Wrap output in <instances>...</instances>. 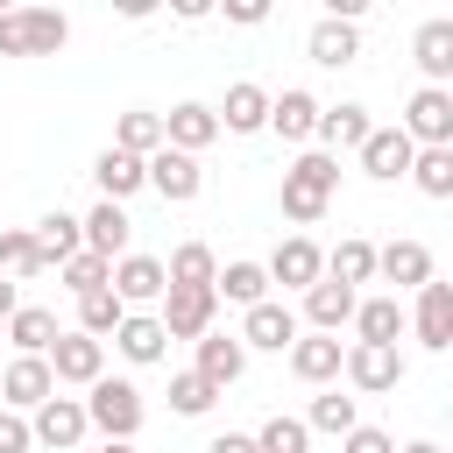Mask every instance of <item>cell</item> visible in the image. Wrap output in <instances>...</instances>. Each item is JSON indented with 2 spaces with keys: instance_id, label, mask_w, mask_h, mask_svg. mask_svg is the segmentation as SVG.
I'll return each instance as SVG.
<instances>
[{
  "instance_id": "13",
  "label": "cell",
  "mask_w": 453,
  "mask_h": 453,
  "mask_svg": "<svg viewBox=\"0 0 453 453\" xmlns=\"http://www.w3.org/2000/svg\"><path fill=\"white\" fill-rule=\"evenodd\" d=\"M368 134H375V120H368V106H361V99L319 106V127H311V142H319L326 156H347V149H361Z\"/></svg>"
},
{
  "instance_id": "24",
  "label": "cell",
  "mask_w": 453,
  "mask_h": 453,
  "mask_svg": "<svg viewBox=\"0 0 453 453\" xmlns=\"http://www.w3.org/2000/svg\"><path fill=\"white\" fill-rule=\"evenodd\" d=\"M28 234H35V262H42V269H64V262L85 248V226H78L71 212H42Z\"/></svg>"
},
{
  "instance_id": "15",
  "label": "cell",
  "mask_w": 453,
  "mask_h": 453,
  "mask_svg": "<svg viewBox=\"0 0 453 453\" xmlns=\"http://www.w3.org/2000/svg\"><path fill=\"white\" fill-rule=\"evenodd\" d=\"M340 333H297L290 340V375L297 382H311V389H326V382H340Z\"/></svg>"
},
{
  "instance_id": "28",
  "label": "cell",
  "mask_w": 453,
  "mask_h": 453,
  "mask_svg": "<svg viewBox=\"0 0 453 453\" xmlns=\"http://www.w3.org/2000/svg\"><path fill=\"white\" fill-rule=\"evenodd\" d=\"M354 333H361V347H396L403 340V304L396 297H361L354 304Z\"/></svg>"
},
{
  "instance_id": "18",
  "label": "cell",
  "mask_w": 453,
  "mask_h": 453,
  "mask_svg": "<svg viewBox=\"0 0 453 453\" xmlns=\"http://www.w3.org/2000/svg\"><path fill=\"white\" fill-rule=\"evenodd\" d=\"M106 290L134 311V304H156L170 283H163V262H156V255H134V248H127V255L113 262V283H106Z\"/></svg>"
},
{
  "instance_id": "41",
  "label": "cell",
  "mask_w": 453,
  "mask_h": 453,
  "mask_svg": "<svg viewBox=\"0 0 453 453\" xmlns=\"http://www.w3.org/2000/svg\"><path fill=\"white\" fill-rule=\"evenodd\" d=\"M57 276H64V290H71V297H92V290H106V283H113V262H99L92 248H78Z\"/></svg>"
},
{
  "instance_id": "1",
  "label": "cell",
  "mask_w": 453,
  "mask_h": 453,
  "mask_svg": "<svg viewBox=\"0 0 453 453\" xmlns=\"http://www.w3.org/2000/svg\"><path fill=\"white\" fill-rule=\"evenodd\" d=\"M78 403H85V425H92L99 439H134L142 418H149V403H142V389H134L127 375H99Z\"/></svg>"
},
{
  "instance_id": "25",
  "label": "cell",
  "mask_w": 453,
  "mask_h": 453,
  "mask_svg": "<svg viewBox=\"0 0 453 453\" xmlns=\"http://www.w3.org/2000/svg\"><path fill=\"white\" fill-rule=\"evenodd\" d=\"M304 50H311V64H326V71H340V64H354L361 57V28L354 21H311V35H304Z\"/></svg>"
},
{
  "instance_id": "37",
  "label": "cell",
  "mask_w": 453,
  "mask_h": 453,
  "mask_svg": "<svg viewBox=\"0 0 453 453\" xmlns=\"http://www.w3.org/2000/svg\"><path fill=\"white\" fill-rule=\"evenodd\" d=\"M120 319H127V304H120L113 290H92V297H78V333H85V340H99V347H106Z\"/></svg>"
},
{
  "instance_id": "38",
  "label": "cell",
  "mask_w": 453,
  "mask_h": 453,
  "mask_svg": "<svg viewBox=\"0 0 453 453\" xmlns=\"http://www.w3.org/2000/svg\"><path fill=\"white\" fill-rule=\"evenodd\" d=\"M0 276H7V283L42 276V262H35V234H28V226H0Z\"/></svg>"
},
{
  "instance_id": "45",
  "label": "cell",
  "mask_w": 453,
  "mask_h": 453,
  "mask_svg": "<svg viewBox=\"0 0 453 453\" xmlns=\"http://www.w3.org/2000/svg\"><path fill=\"white\" fill-rule=\"evenodd\" d=\"M226 21H241V28H262V21H269V0H226Z\"/></svg>"
},
{
  "instance_id": "4",
  "label": "cell",
  "mask_w": 453,
  "mask_h": 453,
  "mask_svg": "<svg viewBox=\"0 0 453 453\" xmlns=\"http://www.w3.org/2000/svg\"><path fill=\"white\" fill-rule=\"evenodd\" d=\"M212 319H219V297H212V290H184V283H170V290L156 297V326H163V340H205Z\"/></svg>"
},
{
  "instance_id": "14",
  "label": "cell",
  "mask_w": 453,
  "mask_h": 453,
  "mask_svg": "<svg viewBox=\"0 0 453 453\" xmlns=\"http://www.w3.org/2000/svg\"><path fill=\"white\" fill-rule=\"evenodd\" d=\"M212 142H219V120H212V106H205V99H177V106L163 113V149L198 156V149H212Z\"/></svg>"
},
{
  "instance_id": "12",
  "label": "cell",
  "mask_w": 453,
  "mask_h": 453,
  "mask_svg": "<svg viewBox=\"0 0 453 453\" xmlns=\"http://www.w3.org/2000/svg\"><path fill=\"white\" fill-rule=\"evenodd\" d=\"M42 361H50V375H57V382H78V389H92V382L106 375V347H99V340H85V333H57Z\"/></svg>"
},
{
  "instance_id": "46",
  "label": "cell",
  "mask_w": 453,
  "mask_h": 453,
  "mask_svg": "<svg viewBox=\"0 0 453 453\" xmlns=\"http://www.w3.org/2000/svg\"><path fill=\"white\" fill-rule=\"evenodd\" d=\"M205 453H255V439H248V432H219Z\"/></svg>"
},
{
  "instance_id": "23",
  "label": "cell",
  "mask_w": 453,
  "mask_h": 453,
  "mask_svg": "<svg viewBox=\"0 0 453 453\" xmlns=\"http://www.w3.org/2000/svg\"><path fill=\"white\" fill-rule=\"evenodd\" d=\"M269 127H276L283 142H311V127H319V99H311L304 85L269 92Z\"/></svg>"
},
{
  "instance_id": "29",
  "label": "cell",
  "mask_w": 453,
  "mask_h": 453,
  "mask_svg": "<svg viewBox=\"0 0 453 453\" xmlns=\"http://www.w3.org/2000/svg\"><path fill=\"white\" fill-rule=\"evenodd\" d=\"M113 347H120V354H127L134 368H149V361H163V347H170V340H163L156 311H127V319L113 326Z\"/></svg>"
},
{
  "instance_id": "43",
  "label": "cell",
  "mask_w": 453,
  "mask_h": 453,
  "mask_svg": "<svg viewBox=\"0 0 453 453\" xmlns=\"http://www.w3.org/2000/svg\"><path fill=\"white\" fill-rule=\"evenodd\" d=\"M340 453H396V439H389L382 425H354V432L340 439Z\"/></svg>"
},
{
  "instance_id": "33",
  "label": "cell",
  "mask_w": 453,
  "mask_h": 453,
  "mask_svg": "<svg viewBox=\"0 0 453 453\" xmlns=\"http://www.w3.org/2000/svg\"><path fill=\"white\" fill-rule=\"evenodd\" d=\"M212 297H226V304H262L269 297V276H262V262H226L219 276H212Z\"/></svg>"
},
{
  "instance_id": "8",
  "label": "cell",
  "mask_w": 453,
  "mask_h": 453,
  "mask_svg": "<svg viewBox=\"0 0 453 453\" xmlns=\"http://www.w3.org/2000/svg\"><path fill=\"white\" fill-rule=\"evenodd\" d=\"M403 326L418 333V347L446 354V347H453V283H439V276H432V283L418 290V304L403 311Z\"/></svg>"
},
{
  "instance_id": "40",
  "label": "cell",
  "mask_w": 453,
  "mask_h": 453,
  "mask_svg": "<svg viewBox=\"0 0 453 453\" xmlns=\"http://www.w3.org/2000/svg\"><path fill=\"white\" fill-rule=\"evenodd\" d=\"M255 439V453H311V432H304V418H262V432H248Z\"/></svg>"
},
{
  "instance_id": "11",
  "label": "cell",
  "mask_w": 453,
  "mask_h": 453,
  "mask_svg": "<svg viewBox=\"0 0 453 453\" xmlns=\"http://www.w3.org/2000/svg\"><path fill=\"white\" fill-rule=\"evenodd\" d=\"M234 340H241V347H262V354H290V340H297V311H290L283 297H262V304H248V319H241Z\"/></svg>"
},
{
  "instance_id": "44",
  "label": "cell",
  "mask_w": 453,
  "mask_h": 453,
  "mask_svg": "<svg viewBox=\"0 0 453 453\" xmlns=\"http://www.w3.org/2000/svg\"><path fill=\"white\" fill-rule=\"evenodd\" d=\"M35 439H28V418L21 411H0V453H28Z\"/></svg>"
},
{
  "instance_id": "16",
  "label": "cell",
  "mask_w": 453,
  "mask_h": 453,
  "mask_svg": "<svg viewBox=\"0 0 453 453\" xmlns=\"http://www.w3.org/2000/svg\"><path fill=\"white\" fill-rule=\"evenodd\" d=\"M212 120H219V134H262V127H269V92H262L255 78H241V85H226V99L212 106Z\"/></svg>"
},
{
  "instance_id": "6",
  "label": "cell",
  "mask_w": 453,
  "mask_h": 453,
  "mask_svg": "<svg viewBox=\"0 0 453 453\" xmlns=\"http://www.w3.org/2000/svg\"><path fill=\"white\" fill-rule=\"evenodd\" d=\"M57 396V375H50V361L42 354H14L7 368H0V411H35V403H50Z\"/></svg>"
},
{
  "instance_id": "21",
  "label": "cell",
  "mask_w": 453,
  "mask_h": 453,
  "mask_svg": "<svg viewBox=\"0 0 453 453\" xmlns=\"http://www.w3.org/2000/svg\"><path fill=\"white\" fill-rule=\"evenodd\" d=\"M375 276L396 283V290H425L432 283V248L425 241H389V248H375Z\"/></svg>"
},
{
  "instance_id": "49",
  "label": "cell",
  "mask_w": 453,
  "mask_h": 453,
  "mask_svg": "<svg viewBox=\"0 0 453 453\" xmlns=\"http://www.w3.org/2000/svg\"><path fill=\"white\" fill-rule=\"evenodd\" d=\"M99 453H134V439H106V446H99Z\"/></svg>"
},
{
  "instance_id": "31",
  "label": "cell",
  "mask_w": 453,
  "mask_h": 453,
  "mask_svg": "<svg viewBox=\"0 0 453 453\" xmlns=\"http://www.w3.org/2000/svg\"><path fill=\"white\" fill-rule=\"evenodd\" d=\"M212 276H219V255H212L205 241H184V248H170V262H163V283H184V290H212Z\"/></svg>"
},
{
  "instance_id": "47",
  "label": "cell",
  "mask_w": 453,
  "mask_h": 453,
  "mask_svg": "<svg viewBox=\"0 0 453 453\" xmlns=\"http://www.w3.org/2000/svg\"><path fill=\"white\" fill-rule=\"evenodd\" d=\"M14 311H21V283H7V276H0V326H7Z\"/></svg>"
},
{
  "instance_id": "20",
  "label": "cell",
  "mask_w": 453,
  "mask_h": 453,
  "mask_svg": "<svg viewBox=\"0 0 453 453\" xmlns=\"http://www.w3.org/2000/svg\"><path fill=\"white\" fill-rule=\"evenodd\" d=\"M78 226H85V248H92L99 262H120V255H127V241H134V219H127V205H106V198H99V205H92Z\"/></svg>"
},
{
  "instance_id": "27",
  "label": "cell",
  "mask_w": 453,
  "mask_h": 453,
  "mask_svg": "<svg viewBox=\"0 0 453 453\" xmlns=\"http://www.w3.org/2000/svg\"><path fill=\"white\" fill-rule=\"evenodd\" d=\"M92 184H99V198H106V205H127V198L142 191V156L99 149V156H92Z\"/></svg>"
},
{
  "instance_id": "10",
  "label": "cell",
  "mask_w": 453,
  "mask_h": 453,
  "mask_svg": "<svg viewBox=\"0 0 453 453\" xmlns=\"http://www.w3.org/2000/svg\"><path fill=\"white\" fill-rule=\"evenodd\" d=\"M85 432H92V425H85V403H78V396H50V403L28 411V439L50 446V453H71Z\"/></svg>"
},
{
  "instance_id": "19",
  "label": "cell",
  "mask_w": 453,
  "mask_h": 453,
  "mask_svg": "<svg viewBox=\"0 0 453 453\" xmlns=\"http://www.w3.org/2000/svg\"><path fill=\"white\" fill-rule=\"evenodd\" d=\"M191 347H198V368H191V375H205L212 389H234V382L248 375V347H241L234 333H219V326H212V333H205V340H191Z\"/></svg>"
},
{
  "instance_id": "5",
  "label": "cell",
  "mask_w": 453,
  "mask_h": 453,
  "mask_svg": "<svg viewBox=\"0 0 453 453\" xmlns=\"http://www.w3.org/2000/svg\"><path fill=\"white\" fill-rule=\"evenodd\" d=\"M142 184H149L156 198H170V205H191V198L205 191V170H198V156H184V149H156V156L142 163Z\"/></svg>"
},
{
  "instance_id": "2",
  "label": "cell",
  "mask_w": 453,
  "mask_h": 453,
  "mask_svg": "<svg viewBox=\"0 0 453 453\" xmlns=\"http://www.w3.org/2000/svg\"><path fill=\"white\" fill-rule=\"evenodd\" d=\"M71 42V21L57 7H7L0 14V57H57Z\"/></svg>"
},
{
  "instance_id": "17",
  "label": "cell",
  "mask_w": 453,
  "mask_h": 453,
  "mask_svg": "<svg viewBox=\"0 0 453 453\" xmlns=\"http://www.w3.org/2000/svg\"><path fill=\"white\" fill-rule=\"evenodd\" d=\"M354 156H361V170H368L375 184H396V177H411V156H418V149H411V134H403V127H375Z\"/></svg>"
},
{
  "instance_id": "7",
  "label": "cell",
  "mask_w": 453,
  "mask_h": 453,
  "mask_svg": "<svg viewBox=\"0 0 453 453\" xmlns=\"http://www.w3.org/2000/svg\"><path fill=\"white\" fill-rule=\"evenodd\" d=\"M262 276L283 283V290H311V283L326 276V248H319L311 234H290V241H276V255L262 262Z\"/></svg>"
},
{
  "instance_id": "3",
  "label": "cell",
  "mask_w": 453,
  "mask_h": 453,
  "mask_svg": "<svg viewBox=\"0 0 453 453\" xmlns=\"http://www.w3.org/2000/svg\"><path fill=\"white\" fill-rule=\"evenodd\" d=\"M396 127L411 134V149H453V92L446 85H418Z\"/></svg>"
},
{
  "instance_id": "42",
  "label": "cell",
  "mask_w": 453,
  "mask_h": 453,
  "mask_svg": "<svg viewBox=\"0 0 453 453\" xmlns=\"http://www.w3.org/2000/svg\"><path fill=\"white\" fill-rule=\"evenodd\" d=\"M212 403H219V389H212L205 375H191V368L170 375V411H177V418H205Z\"/></svg>"
},
{
  "instance_id": "22",
  "label": "cell",
  "mask_w": 453,
  "mask_h": 453,
  "mask_svg": "<svg viewBox=\"0 0 453 453\" xmlns=\"http://www.w3.org/2000/svg\"><path fill=\"white\" fill-rule=\"evenodd\" d=\"M354 304H361V290H347V283H333V276H319V283L304 290V319H311V333H340V326H354Z\"/></svg>"
},
{
  "instance_id": "39",
  "label": "cell",
  "mask_w": 453,
  "mask_h": 453,
  "mask_svg": "<svg viewBox=\"0 0 453 453\" xmlns=\"http://www.w3.org/2000/svg\"><path fill=\"white\" fill-rule=\"evenodd\" d=\"M411 184L425 198H453V149H418L411 156Z\"/></svg>"
},
{
  "instance_id": "35",
  "label": "cell",
  "mask_w": 453,
  "mask_h": 453,
  "mask_svg": "<svg viewBox=\"0 0 453 453\" xmlns=\"http://www.w3.org/2000/svg\"><path fill=\"white\" fill-rule=\"evenodd\" d=\"M354 425H361V403H354V396H340V389L311 396V411H304V432H333V439H347Z\"/></svg>"
},
{
  "instance_id": "9",
  "label": "cell",
  "mask_w": 453,
  "mask_h": 453,
  "mask_svg": "<svg viewBox=\"0 0 453 453\" xmlns=\"http://www.w3.org/2000/svg\"><path fill=\"white\" fill-rule=\"evenodd\" d=\"M340 375H347L361 396H389V389L403 382V354H396V347H361V340H354V347L340 354Z\"/></svg>"
},
{
  "instance_id": "30",
  "label": "cell",
  "mask_w": 453,
  "mask_h": 453,
  "mask_svg": "<svg viewBox=\"0 0 453 453\" xmlns=\"http://www.w3.org/2000/svg\"><path fill=\"white\" fill-rule=\"evenodd\" d=\"M113 149H120V156H142V163H149V156L163 149V113H149V106H127V113L113 120Z\"/></svg>"
},
{
  "instance_id": "48",
  "label": "cell",
  "mask_w": 453,
  "mask_h": 453,
  "mask_svg": "<svg viewBox=\"0 0 453 453\" xmlns=\"http://www.w3.org/2000/svg\"><path fill=\"white\" fill-rule=\"evenodd\" d=\"M396 453H446L439 439H411V446H396Z\"/></svg>"
},
{
  "instance_id": "26",
  "label": "cell",
  "mask_w": 453,
  "mask_h": 453,
  "mask_svg": "<svg viewBox=\"0 0 453 453\" xmlns=\"http://www.w3.org/2000/svg\"><path fill=\"white\" fill-rule=\"evenodd\" d=\"M411 57H418L425 85H446V78H453V21H446V14H439V21H425V28L411 35Z\"/></svg>"
},
{
  "instance_id": "32",
  "label": "cell",
  "mask_w": 453,
  "mask_h": 453,
  "mask_svg": "<svg viewBox=\"0 0 453 453\" xmlns=\"http://www.w3.org/2000/svg\"><path fill=\"white\" fill-rule=\"evenodd\" d=\"M326 276L333 283H347V290H361V283H375V241H340L333 255H326Z\"/></svg>"
},
{
  "instance_id": "36",
  "label": "cell",
  "mask_w": 453,
  "mask_h": 453,
  "mask_svg": "<svg viewBox=\"0 0 453 453\" xmlns=\"http://www.w3.org/2000/svg\"><path fill=\"white\" fill-rule=\"evenodd\" d=\"M276 205H283V219H290V226H319L333 198H326V191H311L304 177H290V170H283V191H276Z\"/></svg>"
},
{
  "instance_id": "34",
  "label": "cell",
  "mask_w": 453,
  "mask_h": 453,
  "mask_svg": "<svg viewBox=\"0 0 453 453\" xmlns=\"http://www.w3.org/2000/svg\"><path fill=\"white\" fill-rule=\"evenodd\" d=\"M64 326H57V311H42V304H21L14 319H7V340H14V354H50V340H57Z\"/></svg>"
}]
</instances>
